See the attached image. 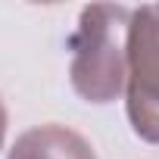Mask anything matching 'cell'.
Instances as JSON below:
<instances>
[{"mask_svg": "<svg viewBox=\"0 0 159 159\" xmlns=\"http://www.w3.org/2000/svg\"><path fill=\"white\" fill-rule=\"evenodd\" d=\"M128 25L131 10L119 3H91L78 16L69 38L72 88L88 103H112L125 91L128 75Z\"/></svg>", "mask_w": 159, "mask_h": 159, "instance_id": "1", "label": "cell"}, {"mask_svg": "<svg viewBox=\"0 0 159 159\" xmlns=\"http://www.w3.org/2000/svg\"><path fill=\"white\" fill-rule=\"evenodd\" d=\"M125 103L140 140L159 143V3L131 10Z\"/></svg>", "mask_w": 159, "mask_h": 159, "instance_id": "2", "label": "cell"}, {"mask_svg": "<svg viewBox=\"0 0 159 159\" xmlns=\"http://www.w3.org/2000/svg\"><path fill=\"white\" fill-rule=\"evenodd\" d=\"M7 159H97V153L66 125H38L16 137Z\"/></svg>", "mask_w": 159, "mask_h": 159, "instance_id": "3", "label": "cell"}, {"mask_svg": "<svg viewBox=\"0 0 159 159\" xmlns=\"http://www.w3.org/2000/svg\"><path fill=\"white\" fill-rule=\"evenodd\" d=\"M3 140H7V106L0 100V147H3Z\"/></svg>", "mask_w": 159, "mask_h": 159, "instance_id": "4", "label": "cell"}]
</instances>
